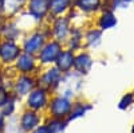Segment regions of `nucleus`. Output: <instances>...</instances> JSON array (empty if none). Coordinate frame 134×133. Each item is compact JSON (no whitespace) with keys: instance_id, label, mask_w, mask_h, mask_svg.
I'll return each instance as SVG.
<instances>
[{"instance_id":"nucleus-1","label":"nucleus","mask_w":134,"mask_h":133,"mask_svg":"<svg viewBox=\"0 0 134 133\" xmlns=\"http://www.w3.org/2000/svg\"><path fill=\"white\" fill-rule=\"evenodd\" d=\"M27 14L35 20H43L50 15L48 0H27L26 4Z\"/></svg>"},{"instance_id":"nucleus-2","label":"nucleus","mask_w":134,"mask_h":133,"mask_svg":"<svg viewBox=\"0 0 134 133\" xmlns=\"http://www.w3.org/2000/svg\"><path fill=\"white\" fill-rule=\"evenodd\" d=\"M72 105L66 97H57L50 105V112L55 118H62L67 114H70Z\"/></svg>"},{"instance_id":"nucleus-3","label":"nucleus","mask_w":134,"mask_h":133,"mask_svg":"<svg viewBox=\"0 0 134 133\" xmlns=\"http://www.w3.org/2000/svg\"><path fill=\"white\" fill-rule=\"evenodd\" d=\"M52 34L58 40H64L67 35L70 34V20L64 15L55 16L54 24H52Z\"/></svg>"},{"instance_id":"nucleus-4","label":"nucleus","mask_w":134,"mask_h":133,"mask_svg":"<svg viewBox=\"0 0 134 133\" xmlns=\"http://www.w3.org/2000/svg\"><path fill=\"white\" fill-rule=\"evenodd\" d=\"M59 54H60L59 42H50L44 47H42V51L39 52V58L42 63H51L57 61Z\"/></svg>"},{"instance_id":"nucleus-5","label":"nucleus","mask_w":134,"mask_h":133,"mask_svg":"<svg viewBox=\"0 0 134 133\" xmlns=\"http://www.w3.org/2000/svg\"><path fill=\"white\" fill-rule=\"evenodd\" d=\"M19 55H20V49L14 42L7 40L0 46V59L3 62H7V63L14 62L18 59Z\"/></svg>"},{"instance_id":"nucleus-6","label":"nucleus","mask_w":134,"mask_h":133,"mask_svg":"<svg viewBox=\"0 0 134 133\" xmlns=\"http://www.w3.org/2000/svg\"><path fill=\"white\" fill-rule=\"evenodd\" d=\"M48 7L51 16H62L72 9L74 0H48Z\"/></svg>"},{"instance_id":"nucleus-7","label":"nucleus","mask_w":134,"mask_h":133,"mask_svg":"<svg viewBox=\"0 0 134 133\" xmlns=\"http://www.w3.org/2000/svg\"><path fill=\"white\" fill-rule=\"evenodd\" d=\"M103 7V0H74L75 9L83 14H95Z\"/></svg>"},{"instance_id":"nucleus-8","label":"nucleus","mask_w":134,"mask_h":133,"mask_svg":"<svg viewBox=\"0 0 134 133\" xmlns=\"http://www.w3.org/2000/svg\"><path fill=\"white\" fill-rule=\"evenodd\" d=\"M28 108H31L32 110H39L42 108H44L47 105V93L43 89H35L32 90L28 95L27 99Z\"/></svg>"},{"instance_id":"nucleus-9","label":"nucleus","mask_w":134,"mask_h":133,"mask_svg":"<svg viewBox=\"0 0 134 133\" xmlns=\"http://www.w3.org/2000/svg\"><path fill=\"white\" fill-rule=\"evenodd\" d=\"M117 26V16L113 9L103 8L100 9V15L98 18V27L100 30H110Z\"/></svg>"},{"instance_id":"nucleus-10","label":"nucleus","mask_w":134,"mask_h":133,"mask_svg":"<svg viewBox=\"0 0 134 133\" xmlns=\"http://www.w3.org/2000/svg\"><path fill=\"white\" fill-rule=\"evenodd\" d=\"M43 43H44V35L42 32H35L24 42V52L31 55L39 52L43 47Z\"/></svg>"},{"instance_id":"nucleus-11","label":"nucleus","mask_w":134,"mask_h":133,"mask_svg":"<svg viewBox=\"0 0 134 133\" xmlns=\"http://www.w3.org/2000/svg\"><path fill=\"white\" fill-rule=\"evenodd\" d=\"M16 67L18 70H20L21 73H31L34 70V67H35V61H34L32 55L31 54H21L16 59Z\"/></svg>"},{"instance_id":"nucleus-12","label":"nucleus","mask_w":134,"mask_h":133,"mask_svg":"<svg viewBox=\"0 0 134 133\" xmlns=\"http://www.w3.org/2000/svg\"><path fill=\"white\" fill-rule=\"evenodd\" d=\"M74 54L71 51H63L58 55L57 58V65H58V69L63 73L70 71V69L74 66Z\"/></svg>"},{"instance_id":"nucleus-13","label":"nucleus","mask_w":134,"mask_h":133,"mask_svg":"<svg viewBox=\"0 0 134 133\" xmlns=\"http://www.w3.org/2000/svg\"><path fill=\"white\" fill-rule=\"evenodd\" d=\"M39 116L35 113V112H26L23 116H21V120H20V126L23 130L26 132H30V130H34L38 124H39Z\"/></svg>"},{"instance_id":"nucleus-14","label":"nucleus","mask_w":134,"mask_h":133,"mask_svg":"<svg viewBox=\"0 0 134 133\" xmlns=\"http://www.w3.org/2000/svg\"><path fill=\"white\" fill-rule=\"evenodd\" d=\"M27 4V0H5L4 3V14L8 15H15L20 12Z\"/></svg>"},{"instance_id":"nucleus-15","label":"nucleus","mask_w":134,"mask_h":133,"mask_svg":"<svg viewBox=\"0 0 134 133\" xmlns=\"http://www.w3.org/2000/svg\"><path fill=\"white\" fill-rule=\"evenodd\" d=\"M91 59L90 57H88L87 54H81L79 57H76L74 59V66H75V69L78 70V73H81V74H86L88 73V70H90L91 67Z\"/></svg>"},{"instance_id":"nucleus-16","label":"nucleus","mask_w":134,"mask_h":133,"mask_svg":"<svg viewBox=\"0 0 134 133\" xmlns=\"http://www.w3.org/2000/svg\"><path fill=\"white\" fill-rule=\"evenodd\" d=\"M60 70L59 69H50L44 73L43 75V85L44 86H52V85H57L60 82Z\"/></svg>"},{"instance_id":"nucleus-17","label":"nucleus","mask_w":134,"mask_h":133,"mask_svg":"<svg viewBox=\"0 0 134 133\" xmlns=\"http://www.w3.org/2000/svg\"><path fill=\"white\" fill-rule=\"evenodd\" d=\"M34 87V81L28 77H21L20 79H18L15 89H16V94L19 95H26L27 93H30V90Z\"/></svg>"},{"instance_id":"nucleus-18","label":"nucleus","mask_w":134,"mask_h":133,"mask_svg":"<svg viewBox=\"0 0 134 133\" xmlns=\"http://www.w3.org/2000/svg\"><path fill=\"white\" fill-rule=\"evenodd\" d=\"M100 38H102V30H97V28L90 30L86 35V39L90 46H98L100 42Z\"/></svg>"},{"instance_id":"nucleus-19","label":"nucleus","mask_w":134,"mask_h":133,"mask_svg":"<svg viewBox=\"0 0 134 133\" xmlns=\"http://www.w3.org/2000/svg\"><path fill=\"white\" fill-rule=\"evenodd\" d=\"M87 109H90V106H86L85 104H76L74 108H71V112H70V120H74L76 117H79V116H83L85 112Z\"/></svg>"},{"instance_id":"nucleus-20","label":"nucleus","mask_w":134,"mask_h":133,"mask_svg":"<svg viewBox=\"0 0 134 133\" xmlns=\"http://www.w3.org/2000/svg\"><path fill=\"white\" fill-rule=\"evenodd\" d=\"M48 129H50V133H59L64 129V124L60 121V118H54L52 121L48 123Z\"/></svg>"},{"instance_id":"nucleus-21","label":"nucleus","mask_w":134,"mask_h":133,"mask_svg":"<svg viewBox=\"0 0 134 133\" xmlns=\"http://www.w3.org/2000/svg\"><path fill=\"white\" fill-rule=\"evenodd\" d=\"M133 101H134V95H133V94H126L124 98H122V101L119 102V109H126V108H129Z\"/></svg>"},{"instance_id":"nucleus-22","label":"nucleus","mask_w":134,"mask_h":133,"mask_svg":"<svg viewBox=\"0 0 134 133\" xmlns=\"http://www.w3.org/2000/svg\"><path fill=\"white\" fill-rule=\"evenodd\" d=\"M7 101H8V95H7L5 90L4 89H0V106H3Z\"/></svg>"},{"instance_id":"nucleus-23","label":"nucleus","mask_w":134,"mask_h":133,"mask_svg":"<svg viewBox=\"0 0 134 133\" xmlns=\"http://www.w3.org/2000/svg\"><path fill=\"white\" fill-rule=\"evenodd\" d=\"M35 133H50V129L48 126H36Z\"/></svg>"},{"instance_id":"nucleus-24","label":"nucleus","mask_w":134,"mask_h":133,"mask_svg":"<svg viewBox=\"0 0 134 133\" xmlns=\"http://www.w3.org/2000/svg\"><path fill=\"white\" fill-rule=\"evenodd\" d=\"M4 3H5V0H0V14H4Z\"/></svg>"},{"instance_id":"nucleus-25","label":"nucleus","mask_w":134,"mask_h":133,"mask_svg":"<svg viewBox=\"0 0 134 133\" xmlns=\"http://www.w3.org/2000/svg\"><path fill=\"white\" fill-rule=\"evenodd\" d=\"M2 126H3V116L0 114V128H2Z\"/></svg>"},{"instance_id":"nucleus-26","label":"nucleus","mask_w":134,"mask_h":133,"mask_svg":"<svg viewBox=\"0 0 134 133\" xmlns=\"http://www.w3.org/2000/svg\"><path fill=\"white\" fill-rule=\"evenodd\" d=\"M125 2H126V3H133L134 0H125Z\"/></svg>"},{"instance_id":"nucleus-27","label":"nucleus","mask_w":134,"mask_h":133,"mask_svg":"<svg viewBox=\"0 0 134 133\" xmlns=\"http://www.w3.org/2000/svg\"><path fill=\"white\" fill-rule=\"evenodd\" d=\"M131 133H134V128H133V132H131Z\"/></svg>"}]
</instances>
